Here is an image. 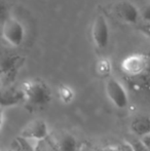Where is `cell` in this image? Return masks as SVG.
Masks as SVG:
<instances>
[{
    "instance_id": "cell-7",
    "label": "cell",
    "mask_w": 150,
    "mask_h": 151,
    "mask_svg": "<svg viewBox=\"0 0 150 151\" xmlns=\"http://www.w3.org/2000/svg\"><path fill=\"white\" fill-rule=\"evenodd\" d=\"M25 101L24 91L22 88H14V86H6L2 91L1 96V106L4 107H11V106L18 105L21 102Z\"/></svg>"
},
{
    "instance_id": "cell-4",
    "label": "cell",
    "mask_w": 150,
    "mask_h": 151,
    "mask_svg": "<svg viewBox=\"0 0 150 151\" xmlns=\"http://www.w3.org/2000/svg\"><path fill=\"white\" fill-rule=\"evenodd\" d=\"M106 93L117 108L123 109L128 105V97L124 88L115 78H109L106 82Z\"/></svg>"
},
{
    "instance_id": "cell-2",
    "label": "cell",
    "mask_w": 150,
    "mask_h": 151,
    "mask_svg": "<svg viewBox=\"0 0 150 151\" xmlns=\"http://www.w3.org/2000/svg\"><path fill=\"white\" fill-rule=\"evenodd\" d=\"M2 35L9 44L19 46L24 41L25 29L18 20L14 18H7L2 26Z\"/></svg>"
},
{
    "instance_id": "cell-19",
    "label": "cell",
    "mask_w": 150,
    "mask_h": 151,
    "mask_svg": "<svg viewBox=\"0 0 150 151\" xmlns=\"http://www.w3.org/2000/svg\"><path fill=\"white\" fill-rule=\"evenodd\" d=\"M140 139H141V141H142L143 143L147 146V148L150 150V133L147 134V135H145V136H143V137H141Z\"/></svg>"
},
{
    "instance_id": "cell-9",
    "label": "cell",
    "mask_w": 150,
    "mask_h": 151,
    "mask_svg": "<svg viewBox=\"0 0 150 151\" xmlns=\"http://www.w3.org/2000/svg\"><path fill=\"white\" fill-rule=\"evenodd\" d=\"M58 150L59 151H77L80 149L78 146L77 140L70 134H65L59 139L58 141Z\"/></svg>"
},
{
    "instance_id": "cell-14",
    "label": "cell",
    "mask_w": 150,
    "mask_h": 151,
    "mask_svg": "<svg viewBox=\"0 0 150 151\" xmlns=\"http://www.w3.org/2000/svg\"><path fill=\"white\" fill-rule=\"evenodd\" d=\"M81 151H120L119 146H105V147H88Z\"/></svg>"
},
{
    "instance_id": "cell-20",
    "label": "cell",
    "mask_w": 150,
    "mask_h": 151,
    "mask_svg": "<svg viewBox=\"0 0 150 151\" xmlns=\"http://www.w3.org/2000/svg\"><path fill=\"white\" fill-rule=\"evenodd\" d=\"M7 151H12V150H11V149H8Z\"/></svg>"
},
{
    "instance_id": "cell-16",
    "label": "cell",
    "mask_w": 150,
    "mask_h": 151,
    "mask_svg": "<svg viewBox=\"0 0 150 151\" xmlns=\"http://www.w3.org/2000/svg\"><path fill=\"white\" fill-rule=\"evenodd\" d=\"M140 16L144 22H150V4H146L141 8Z\"/></svg>"
},
{
    "instance_id": "cell-3",
    "label": "cell",
    "mask_w": 150,
    "mask_h": 151,
    "mask_svg": "<svg viewBox=\"0 0 150 151\" xmlns=\"http://www.w3.org/2000/svg\"><path fill=\"white\" fill-rule=\"evenodd\" d=\"M109 27L106 19L102 14L95 18L92 27V37L98 48H105L109 42Z\"/></svg>"
},
{
    "instance_id": "cell-8",
    "label": "cell",
    "mask_w": 150,
    "mask_h": 151,
    "mask_svg": "<svg viewBox=\"0 0 150 151\" xmlns=\"http://www.w3.org/2000/svg\"><path fill=\"white\" fill-rule=\"evenodd\" d=\"M131 129L137 136L141 138L150 133V117L146 115H138L131 122Z\"/></svg>"
},
{
    "instance_id": "cell-13",
    "label": "cell",
    "mask_w": 150,
    "mask_h": 151,
    "mask_svg": "<svg viewBox=\"0 0 150 151\" xmlns=\"http://www.w3.org/2000/svg\"><path fill=\"white\" fill-rule=\"evenodd\" d=\"M110 72V63L109 61L102 60L98 63V73L101 76H106Z\"/></svg>"
},
{
    "instance_id": "cell-21",
    "label": "cell",
    "mask_w": 150,
    "mask_h": 151,
    "mask_svg": "<svg viewBox=\"0 0 150 151\" xmlns=\"http://www.w3.org/2000/svg\"><path fill=\"white\" fill-rule=\"evenodd\" d=\"M77 151H81V149H79V150H77Z\"/></svg>"
},
{
    "instance_id": "cell-1",
    "label": "cell",
    "mask_w": 150,
    "mask_h": 151,
    "mask_svg": "<svg viewBox=\"0 0 150 151\" xmlns=\"http://www.w3.org/2000/svg\"><path fill=\"white\" fill-rule=\"evenodd\" d=\"M22 88L25 102L31 106H45L52 101V95L50 88L42 80H28L23 83Z\"/></svg>"
},
{
    "instance_id": "cell-6",
    "label": "cell",
    "mask_w": 150,
    "mask_h": 151,
    "mask_svg": "<svg viewBox=\"0 0 150 151\" xmlns=\"http://www.w3.org/2000/svg\"><path fill=\"white\" fill-rule=\"evenodd\" d=\"M21 136L32 141H43L50 137V132L46 122L43 119H34L26 124L21 132Z\"/></svg>"
},
{
    "instance_id": "cell-11",
    "label": "cell",
    "mask_w": 150,
    "mask_h": 151,
    "mask_svg": "<svg viewBox=\"0 0 150 151\" xmlns=\"http://www.w3.org/2000/svg\"><path fill=\"white\" fill-rule=\"evenodd\" d=\"M58 93H59V97H60L61 101L65 104L71 103L72 100L74 99V93L71 90L70 86H65V84L60 86V88H59V90H58Z\"/></svg>"
},
{
    "instance_id": "cell-5",
    "label": "cell",
    "mask_w": 150,
    "mask_h": 151,
    "mask_svg": "<svg viewBox=\"0 0 150 151\" xmlns=\"http://www.w3.org/2000/svg\"><path fill=\"white\" fill-rule=\"evenodd\" d=\"M113 10L119 20L130 25L137 24L139 19L141 18L140 10L137 8L135 4H133L128 0H122V1L117 2L114 5Z\"/></svg>"
},
{
    "instance_id": "cell-15",
    "label": "cell",
    "mask_w": 150,
    "mask_h": 151,
    "mask_svg": "<svg viewBox=\"0 0 150 151\" xmlns=\"http://www.w3.org/2000/svg\"><path fill=\"white\" fill-rule=\"evenodd\" d=\"M133 148H134V151H150L147 146L141 141V139L139 138L138 140H134V141L131 142Z\"/></svg>"
},
{
    "instance_id": "cell-12",
    "label": "cell",
    "mask_w": 150,
    "mask_h": 151,
    "mask_svg": "<svg viewBox=\"0 0 150 151\" xmlns=\"http://www.w3.org/2000/svg\"><path fill=\"white\" fill-rule=\"evenodd\" d=\"M37 151H59L58 146L50 142V137L43 141L37 142Z\"/></svg>"
},
{
    "instance_id": "cell-18",
    "label": "cell",
    "mask_w": 150,
    "mask_h": 151,
    "mask_svg": "<svg viewBox=\"0 0 150 151\" xmlns=\"http://www.w3.org/2000/svg\"><path fill=\"white\" fill-rule=\"evenodd\" d=\"M119 150L120 151H134L131 142H122L119 145Z\"/></svg>"
},
{
    "instance_id": "cell-17",
    "label": "cell",
    "mask_w": 150,
    "mask_h": 151,
    "mask_svg": "<svg viewBox=\"0 0 150 151\" xmlns=\"http://www.w3.org/2000/svg\"><path fill=\"white\" fill-rule=\"evenodd\" d=\"M139 30L142 32L144 35H146L147 37L150 38V22H144L141 23L139 25Z\"/></svg>"
},
{
    "instance_id": "cell-10",
    "label": "cell",
    "mask_w": 150,
    "mask_h": 151,
    "mask_svg": "<svg viewBox=\"0 0 150 151\" xmlns=\"http://www.w3.org/2000/svg\"><path fill=\"white\" fill-rule=\"evenodd\" d=\"M32 140L27 139L23 136L14 138L10 144V149L12 151H37V145H32Z\"/></svg>"
}]
</instances>
